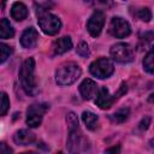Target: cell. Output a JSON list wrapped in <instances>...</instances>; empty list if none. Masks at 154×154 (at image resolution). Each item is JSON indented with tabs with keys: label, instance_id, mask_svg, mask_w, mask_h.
<instances>
[{
	"label": "cell",
	"instance_id": "22",
	"mask_svg": "<svg viewBox=\"0 0 154 154\" xmlns=\"http://www.w3.org/2000/svg\"><path fill=\"white\" fill-rule=\"evenodd\" d=\"M136 16H137L141 20H143V22H149V20L152 19V12H150V10H149L148 7H144V8L138 10V11L136 12Z\"/></svg>",
	"mask_w": 154,
	"mask_h": 154
},
{
	"label": "cell",
	"instance_id": "3",
	"mask_svg": "<svg viewBox=\"0 0 154 154\" xmlns=\"http://www.w3.org/2000/svg\"><path fill=\"white\" fill-rule=\"evenodd\" d=\"M81 67L73 61L65 63L55 71V82L59 85H70L75 83L81 76Z\"/></svg>",
	"mask_w": 154,
	"mask_h": 154
},
{
	"label": "cell",
	"instance_id": "19",
	"mask_svg": "<svg viewBox=\"0 0 154 154\" xmlns=\"http://www.w3.org/2000/svg\"><path fill=\"white\" fill-rule=\"evenodd\" d=\"M10 107V99L5 91H0V116H5Z\"/></svg>",
	"mask_w": 154,
	"mask_h": 154
},
{
	"label": "cell",
	"instance_id": "16",
	"mask_svg": "<svg viewBox=\"0 0 154 154\" xmlns=\"http://www.w3.org/2000/svg\"><path fill=\"white\" fill-rule=\"evenodd\" d=\"M14 35V29L7 18L0 19V38H11Z\"/></svg>",
	"mask_w": 154,
	"mask_h": 154
},
{
	"label": "cell",
	"instance_id": "20",
	"mask_svg": "<svg viewBox=\"0 0 154 154\" xmlns=\"http://www.w3.org/2000/svg\"><path fill=\"white\" fill-rule=\"evenodd\" d=\"M128 116H129V108H120L112 116V119L117 123H123L124 120H126Z\"/></svg>",
	"mask_w": 154,
	"mask_h": 154
},
{
	"label": "cell",
	"instance_id": "5",
	"mask_svg": "<svg viewBox=\"0 0 154 154\" xmlns=\"http://www.w3.org/2000/svg\"><path fill=\"white\" fill-rule=\"evenodd\" d=\"M114 71V65L108 58H99L89 66V72L96 78L103 79L109 77Z\"/></svg>",
	"mask_w": 154,
	"mask_h": 154
},
{
	"label": "cell",
	"instance_id": "2",
	"mask_svg": "<svg viewBox=\"0 0 154 154\" xmlns=\"http://www.w3.org/2000/svg\"><path fill=\"white\" fill-rule=\"evenodd\" d=\"M69 138H67V149L70 154H87L90 148L88 138L83 135L79 126L69 128Z\"/></svg>",
	"mask_w": 154,
	"mask_h": 154
},
{
	"label": "cell",
	"instance_id": "8",
	"mask_svg": "<svg viewBox=\"0 0 154 154\" xmlns=\"http://www.w3.org/2000/svg\"><path fill=\"white\" fill-rule=\"evenodd\" d=\"M109 32L117 38H124L130 35V24L122 17H113L109 23Z\"/></svg>",
	"mask_w": 154,
	"mask_h": 154
},
{
	"label": "cell",
	"instance_id": "12",
	"mask_svg": "<svg viewBox=\"0 0 154 154\" xmlns=\"http://www.w3.org/2000/svg\"><path fill=\"white\" fill-rule=\"evenodd\" d=\"M37 40H38V32L35 28L30 26L28 29H25L20 36V45L24 47V48H34L37 43Z\"/></svg>",
	"mask_w": 154,
	"mask_h": 154
},
{
	"label": "cell",
	"instance_id": "17",
	"mask_svg": "<svg viewBox=\"0 0 154 154\" xmlns=\"http://www.w3.org/2000/svg\"><path fill=\"white\" fill-rule=\"evenodd\" d=\"M82 120L84 122L85 126L89 129V130H94L96 129L97 126V116L90 111H84L82 113Z\"/></svg>",
	"mask_w": 154,
	"mask_h": 154
},
{
	"label": "cell",
	"instance_id": "25",
	"mask_svg": "<svg viewBox=\"0 0 154 154\" xmlns=\"http://www.w3.org/2000/svg\"><path fill=\"white\" fill-rule=\"evenodd\" d=\"M149 124H150V117H144L142 119V122L140 123V129L141 130H147Z\"/></svg>",
	"mask_w": 154,
	"mask_h": 154
},
{
	"label": "cell",
	"instance_id": "21",
	"mask_svg": "<svg viewBox=\"0 0 154 154\" xmlns=\"http://www.w3.org/2000/svg\"><path fill=\"white\" fill-rule=\"evenodd\" d=\"M12 49L10 46H7L6 43L0 42V64H2L4 61L7 60V58L11 55Z\"/></svg>",
	"mask_w": 154,
	"mask_h": 154
},
{
	"label": "cell",
	"instance_id": "23",
	"mask_svg": "<svg viewBox=\"0 0 154 154\" xmlns=\"http://www.w3.org/2000/svg\"><path fill=\"white\" fill-rule=\"evenodd\" d=\"M77 53L81 55V57H83V58H87L89 54H90V52H89V47H88V45H87V42H79V45L77 46Z\"/></svg>",
	"mask_w": 154,
	"mask_h": 154
},
{
	"label": "cell",
	"instance_id": "6",
	"mask_svg": "<svg viewBox=\"0 0 154 154\" xmlns=\"http://www.w3.org/2000/svg\"><path fill=\"white\" fill-rule=\"evenodd\" d=\"M109 53L112 59L120 64L130 63L134 59V49L129 43H125V42H118L113 45L111 47Z\"/></svg>",
	"mask_w": 154,
	"mask_h": 154
},
{
	"label": "cell",
	"instance_id": "24",
	"mask_svg": "<svg viewBox=\"0 0 154 154\" xmlns=\"http://www.w3.org/2000/svg\"><path fill=\"white\" fill-rule=\"evenodd\" d=\"M0 154H12L11 148L5 142H0Z\"/></svg>",
	"mask_w": 154,
	"mask_h": 154
},
{
	"label": "cell",
	"instance_id": "26",
	"mask_svg": "<svg viewBox=\"0 0 154 154\" xmlns=\"http://www.w3.org/2000/svg\"><path fill=\"white\" fill-rule=\"evenodd\" d=\"M105 154H120V147L119 146H116V147H111L108 148Z\"/></svg>",
	"mask_w": 154,
	"mask_h": 154
},
{
	"label": "cell",
	"instance_id": "4",
	"mask_svg": "<svg viewBox=\"0 0 154 154\" xmlns=\"http://www.w3.org/2000/svg\"><path fill=\"white\" fill-rule=\"evenodd\" d=\"M37 22L41 30L47 35H55L61 28L60 19L46 10H37Z\"/></svg>",
	"mask_w": 154,
	"mask_h": 154
},
{
	"label": "cell",
	"instance_id": "10",
	"mask_svg": "<svg viewBox=\"0 0 154 154\" xmlns=\"http://www.w3.org/2000/svg\"><path fill=\"white\" fill-rule=\"evenodd\" d=\"M114 101H116L114 96H112V95L109 94V91H108L107 88L102 87V88H100V89L97 90V94H96V96H95V103H96V106H99L101 109H108V108L113 105Z\"/></svg>",
	"mask_w": 154,
	"mask_h": 154
},
{
	"label": "cell",
	"instance_id": "15",
	"mask_svg": "<svg viewBox=\"0 0 154 154\" xmlns=\"http://www.w3.org/2000/svg\"><path fill=\"white\" fill-rule=\"evenodd\" d=\"M28 16V7L23 4V2H14L11 7V17L17 20V22H20L23 19H25Z\"/></svg>",
	"mask_w": 154,
	"mask_h": 154
},
{
	"label": "cell",
	"instance_id": "13",
	"mask_svg": "<svg viewBox=\"0 0 154 154\" xmlns=\"http://www.w3.org/2000/svg\"><path fill=\"white\" fill-rule=\"evenodd\" d=\"M35 140H36L35 134L31 132L30 130H26V129L18 130V131H16V134L13 135V141H14V143L20 144V146L31 144L32 142H35Z\"/></svg>",
	"mask_w": 154,
	"mask_h": 154
},
{
	"label": "cell",
	"instance_id": "1",
	"mask_svg": "<svg viewBox=\"0 0 154 154\" xmlns=\"http://www.w3.org/2000/svg\"><path fill=\"white\" fill-rule=\"evenodd\" d=\"M19 81L22 88L28 95H36L38 93L36 78H35V60L32 58H28L23 61L19 69Z\"/></svg>",
	"mask_w": 154,
	"mask_h": 154
},
{
	"label": "cell",
	"instance_id": "7",
	"mask_svg": "<svg viewBox=\"0 0 154 154\" xmlns=\"http://www.w3.org/2000/svg\"><path fill=\"white\" fill-rule=\"evenodd\" d=\"M48 108H49V106L45 102L30 105L26 111V124L30 128H37L41 124L42 118H43L45 113L48 111Z\"/></svg>",
	"mask_w": 154,
	"mask_h": 154
},
{
	"label": "cell",
	"instance_id": "14",
	"mask_svg": "<svg viewBox=\"0 0 154 154\" xmlns=\"http://www.w3.org/2000/svg\"><path fill=\"white\" fill-rule=\"evenodd\" d=\"M71 48H72V40L69 36H63V37L55 40L53 43V51L58 55L69 52Z\"/></svg>",
	"mask_w": 154,
	"mask_h": 154
},
{
	"label": "cell",
	"instance_id": "18",
	"mask_svg": "<svg viewBox=\"0 0 154 154\" xmlns=\"http://www.w3.org/2000/svg\"><path fill=\"white\" fill-rule=\"evenodd\" d=\"M153 60H154V53H153V49H150L143 59V67L149 73H153V71H154V61Z\"/></svg>",
	"mask_w": 154,
	"mask_h": 154
},
{
	"label": "cell",
	"instance_id": "27",
	"mask_svg": "<svg viewBox=\"0 0 154 154\" xmlns=\"http://www.w3.org/2000/svg\"><path fill=\"white\" fill-rule=\"evenodd\" d=\"M20 154H38V153H35V152H24V153H20Z\"/></svg>",
	"mask_w": 154,
	"mask_h": 154
},
{
	"label": "cell",
	"instance_id": "9",
	"mask_svg": "<svg viewBox=\"0 0 154 154\" xmlns=\"http://www.w3.org/2000/svg\"><path fill=\"white\" fill-rule=\"evenodd\" d=\"M103 24H105V13L100 10H96L89 17L87 23V29L93 37H97L102 31Z\"/></svg>",
	"mask_w": 154,
	"mask_h": 154
},
{
	"label": "cell",
	"instance_id": "11",
	"mask_svg": "<svg viewBox=\"0 0 154 154\" xmlns=\"http://www.w3.org/2000/svg\"><path fill=\"white\" fill-rule=\"evenodd\" d=\"M97 84L90 78H85L81 84H79V93L84 100H90L97 94Z\"/></svg>",
	"mask_w": 154,
	"mask_h": 154
},
{
	"label": "cell",
	"instance_id": "28",
	"mask_svg": "<svg viewBox=\"0 0 154 154\" xmlns=\"http://www.w3.org/2000/svg\"><path fill=\"white\" fill-rule=\"evenodd\" d=\"M55 154H64L63 152H58V153H55Z\"/></svg>",
	"mask_w": 154,
	"mask_h": 154
}]
</instances>
